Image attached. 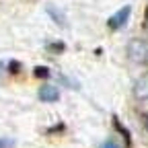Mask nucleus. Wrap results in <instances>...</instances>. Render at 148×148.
Segmentation results:
<instances>
[{
  "mask_svg": "<svg viewBox=\"0 0 148 148\" xmlns=\"http://www.w3.org/2000/svg\"><path fill=\"white\" fill-rule=\"evenodd\" d=\"M14 142L12 140H4V138H0V148H12Z\"/></svg>",
  "mask_w": 148,
  "mask_h": 148,
  "instance_id": "obj_5",
  "label": "nucleus"
},
{
  "mask_svg": "<svg viewBox=\"0 0 148 148\" xmlns=\"http://www.w3.org/2000/svg\"><path fill=\"white\" fill-rule=\"evenodd\" d=\"M127 58L136 64H142L144 60H148V43L142 39H134L127 45Z\"/></svg>",
  "mask_w": 148,
  "mask_h": 148,
  "instance_id": "obj_1",
  "label": "nucleus"
},
{
  "mask_svg": "<svg viewBox=\"0 0 148 148\" xmlns=\"http://www.w3.org/2000/svg\"><path fill=\"white\" fill-rule=\"evenodd\" d=\"M134 97L138 101H148V74L140 76L134 84Z\"/></svg>",
  "mask_w": 148,
  "mask_h": 148,
  "instance_id": "obj_3",
  "label": "nucleus"
},
{
  "mask_svg": "<svg viewBox=\"0 0 148 148\" xmlns=\"http://www.w3.org/2000/svg\"><path fill=\"white\" fill-rule=\"evenodd\" d=\"M58 97H60V90L56 88V86H51V84H45V86L39 88V99L41 101L53 103V101H58Z\"/></svg>",
  "mask_w": 148,
  "mask_h": 148,
  "instance_id": "obj_4",
  "label": "nucleus"
},
{
  "mask_svg": "<svg viewBox=\"0 0 148 148\" xmlns=\"http://www.w3.org/2000/svg\"><path fill=\"white\" fill-rule=\"evenodd\" d=\"M146 130H148V115H146Z\"/></svg>",
  "mask_w": 148,
  "mask_h": 148,
  "instance_id": "obj_7",
  "label": "nucleus"
},
{
  "mask_svg": "<svg viewBox=\"0 0 148 148\" xmlns=\"http://www.w3.org/2000/svg\"><path fill=\"white\" fill-rule=\"evenodd\" d=\"M99 148H119V146H117L115 142H105V144H101Z\"/></svg>",
  "mask_w": 148,
  "mask_h": 148,
  "instance_id": "obj_6",
  "label": "nucleus"
},
{
  "mask_svg": "<svg viewBox=\"0 0 148 148\" xmlns=\"http://www.w3.org/2000/svg\"><path fill=\"white\" fill-rule=\"evenodd\" d=\"M130 12H132V8H130V6H123V8H119L115 14H111V18L107 21L109 29H119V27H123V23L130 18Z\"/></svg>",
  "mask_w": 148,
  "mask_h": 148,
  "instance_id": "obj_2",
  "label": "nucleus"
}]
</instances>
